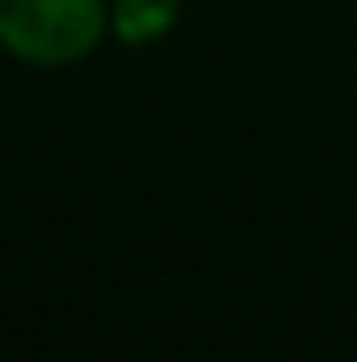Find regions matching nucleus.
Segmentation results:
<instances>
[{
	"label": "nucleus",
	"mask_w": 357,
	"mask_h": 362,
	"mask_svg": "<svg viewBox=\"0 0 357 362\" xmlns=\"http://www.w3.org/2000/svg\"><path fill=\"white\" fill-rule=\"evenodd\" d=\"M106 33V0H0V46L23 64H73Z\"/></svg>",
	"instance_id": "nucleus-1"
},
{
	"label": "nucleus",
	"mask_w": 357,
	"mask_h": 362,
	"mask_svg": "<svg viewBox=\"0 0 357 362\" xmlns=\"http://www.w3.org/2000/svg\"><path fill=\"white\" fill-rule=\"evenodd\" d=\"M183 0H119L115 5V37L128 46H147L165 37L178 18Z\"/></svg>",
	"instance_id": "nucleus-2"
}]
</instances>
